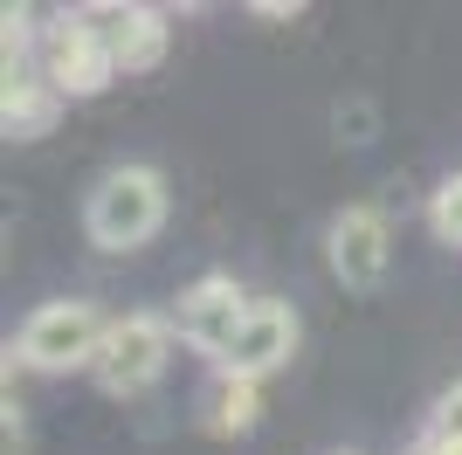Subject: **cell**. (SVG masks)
Segmentation results:
<instances>
[{
  "mask_svg": "<svg viewBox=\"0 0 462 455\" xmlns=\"http://www.w3.org/2000/svg\"><path fill=\"white\" fill-rule=\"evenodd\" d=\"M104 339H111V318H104L90 297H49V303H35V311L21 318V331L7 339V379L14 373H49V379L83 373V366H97Z\"/></svg>",
  "mask_w": 462,
  "mask_h": 455,
  "instance_id": "cell-1",
  "label": "cell"
},
{
  "mask_svg": "<svg viewBox=\"0 0 462 455\" xmlns=\"http://www.w3.org/2000/svg\"><path fill=\"white\" fill-rule=\"evenodd\" d=\"M166 228V172L159 166H111L83 200V235L104 255H138Z\"/></svg>",
  "mask_w": 462,
  "mask_h": 455,
  "instance_id": "cell-2",
  "label": "cell"
},
{
  "mask_svg": "<svg viewBox=\"0 0 462 455\" xmlns=\"http://www.w3.org/2000/svg\"><path fill=\"white\" fill-rule=\"evenodd\" d=\"M173 318H159V311H125V318H111V339H104V352H97V386L111 400H132V394H152L159 379H166V366H173Z\"/></svg>",
  "mask_w": 462,
  "mask_h": 455,
  "instance_id": "cell-3",
  "label": "cell"
},
{
  "mask_svg": "<svg viewBox=\"0 0 462 455\" xmlns=\"http://www.w3.org/2000/svg\"><path fill=\"white\" fill-rule=\"evenodd\" d=\"M35 70L49 76V90L62 97V104H77V97H97L117 83V62L111 49L90 35L77 21V7H62V14L42 21V42H35Z\"/></svg>",
  "mask_w": 462,
  "mask_h": 455,
  "instance_id": "cell-4",
  "label": "cell"
},
{
  "mask_svg": "<svg viewBox=\"0 0 462 455\" xmlns=\"http://www.w3.org/2000/svg\"><path fill=\"white\" fill-rule=\"evenodd\" d=\"M249 311H255V297H249V283H235V276H200V283H187L173 297V331H180V345H193L200 359H228V345H235V331L249 324Z\"/></svg>",
  "mask_w": 462,
  "mask_h": 455,
  "instance_id": "cell-5",
  "label": "cell"
},
{
  "mask_svg": "<svg viewBox=\"0 0 462 455\" xmlns=\"http://www.w3.org/2000/svg\"><path fill=\"white\" fill-rule=\"evenodd\" d=\"M325 263L346 290H380L393 269V221L373 200H352L325 221Z\"/></svg>",
  "mask_w": 462,
  "mask_h": 455,
  "instance_id": "cell-6",
  "label": "cell"
},
{
  "mask_svg": "<svg viewBox=\"0 0 462 455\" xmlns=\"http://www.w3.org/2000/svg\"><path fill=\"white\" fill-rule=\"evenodd\" d=\"M77 21L90 28L104 49H111L117 76H145L159 70V56H166V42H173V21H166V7H145V0H90V7H77Z\"/></svg>",
  "mask_w": 462,
  "mask_h": 455,
  "instance_id": "cell-7",
  "label": "cell"
},
{
  "mask_svg": "<svg viewBox=\"0 0 462 455\" xmlns=\"http://www.w3.org/2000/svg\"><path fill=\"white\" fill-rule=\"evenodd\" d=\"M297 339H304L297 311H290L283 297H255L249 324L235 331L228 359L214 366V373H235V379H270V373H283V366L297 359Z\"/></svg>",
  "mask_w": 462,
  "mask_h": 455,
  "instance_id": "cell-8",
  "label": "cell"
},
{
  "mask_svg": "<svg viewBox=\"0 0 462 455\" xmlns=\"http://www.w3.org/2000/svg\"><path fill=\"white\" fill-rule=\"evenodd\" d=\"M62 117V97L49 90V76L28 70V76H7L0 83V132L14 138V145H28V138H42L49 125Z\"/></svg>",
  "mask_w": 462,
  "mask_h": 455,
  "instance_id": "cell-9",
  "label": "cell"
},
{
  "mask_svg": "<svg viewBox=\"0 0 462 455\" xmlns=\"http://www.w3.org/2000/svg\"><path fill=\"white\" fill-rule=\"evenodd\" d=\"M255 421H263V379L221 373L214 379V400H208V428L214 435H249Z\"/></svg>",
  "mask_w": 462,
  "mask_h": 455,
  "instance_id": "cell-10",
  "label": "cell"
},
{
  "mask_svg": "<svg viewBox=\"0 0 462 455\" xmlns=\"http://www.w3.org/2000/svg\"><path fill=\"white\" fill-rule=\"evenodd\" d=\"M428 228H435V242L462 248V172H448L442 187H435V200H428Z\"/></svg>",
  "mask_w": 462,
  "mask_h": 455,
  "instance_id": "cell-11",
  "label": "cell"
},
{
  "mask_svg": "<svg viewBox=\"0 0 462 455\" xmlns=\"http://www.w3.org/2000/svg\"><path fill=\"white\" fill-rule=\"evenodd\" d=\"M428 435L442 441L448 455H462V379L448 386L442 400H435V414H428Z\"/></svg>",
  "mask_w": 462,
  "mask_h": 455,
  "instance_id": "cell-12",
  "label": "cell"
},
{
  "mask_svg": "<svg viewBox=\"0 0 462 455\" xmlns=\"http://www.w3.org/2000/svg\"><path fill=\"white\" fill-rule=\"evenodd\" d=\"M0 435H7V455H28V414H21L14 394L0 400Z\"/></svg>",
  "mask_w": 462,
  "mask_h": 455,
  "instance_id": "cell-13",
  "label": "cell"
},
{
  "mask_svg": "<svg viewBox=\"0 0 462 455\" xmlns=\"http://www.w3.org/2000/svg\"><path fill=\"white\" fill-rule=\"evenodd\" d=\"M249 14H255V21H297V14H304V7H283V0H255Z\"/></svg>",
  "mask_w": 462,
  "mask_h": 455,
  "instance_id": "cell-14",
  "label": "cell"
},
{
  "mask_svg": "<svg viewBox=\"0 0 462 455\" xmlns=\"http://www.w3.org/2000/svg\"><path fill=\"white\" fill-rule=\"evenodd\" d=\"M331 455H352V449H331Z\"/></svg>",
  "mask_w": 462,
  "mask_h": 455,
  "instance_id": "cell-15",
  "label": "cell"
}]
</instances>
